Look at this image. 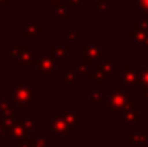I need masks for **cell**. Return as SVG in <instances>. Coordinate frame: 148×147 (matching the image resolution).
I'll list each match as a JSON object with an SVG mask.
<instances>
[{"label": "cell", "mask_w": 148, "mask_h": 147, "mask_svg": "<svg viewBox=\"0 0 148 147\" xmlns=\"http://www.w3.org/2000/svg\"><path fill=\"white\" fill-rule=\"evenodd\" d=\"M52 3H60V0H50Z\"/></svg>", "instance_id": "5b68a950"}, {"label": "cell", "mask_w": 148, "mask_h": 147, "mask_svg": "<svg viewBox=\"0 0 148 147\" xmlns=\"http://www.w3.org/2000/svg\"><path fill=\"white\" fill-rule=\"evenodd\" d=\"M97 9L98 10H106V3L102 0H97Z\"/></svg>", "instance_id": "6da1fadb"}, {"label": "cell", "mask_w": 148, "mask_h": 147, "mask_svg": "<svg viewBox=\"0 0 148 147\" xmlns=\"http://www.w3.org/2000/svg\"><path fill=\"white\" fill-rule=\"evenodd\" d=\"M140 6L144 10H148V0H140Z\"/></svg>", "instance_id": "7a4b0ae2"}, {"label": "cell", "mask_w": 148, "mask_h": 147, "mask_svg": "<svg viewBox=\"0 0 148 147\" xmlns=\"http://www.w3.org/2000/svg\"><path fill=\"white\" fill-rule=\"evenodd\" d=\"M60 12V14H62V17H66V13H68V9L66 7H63V9H60V10H58V13Z\"/></svg>", "instance_id": "3957f363"}, {"label": "cell", "mask_w": 148, "mask_h": 147, "mask_svg": "<svg viewBox=\"0 0 148 147\" xmlns=\"http://www.w3.org/2000/svg\"><path fill=\"white\" fill-rule=\"evenodd\" d=\"M71 3H73V4L79 6V4H81V0H71Z\"/></svg>", "instance_id": "277c9868"}]
</instances>
